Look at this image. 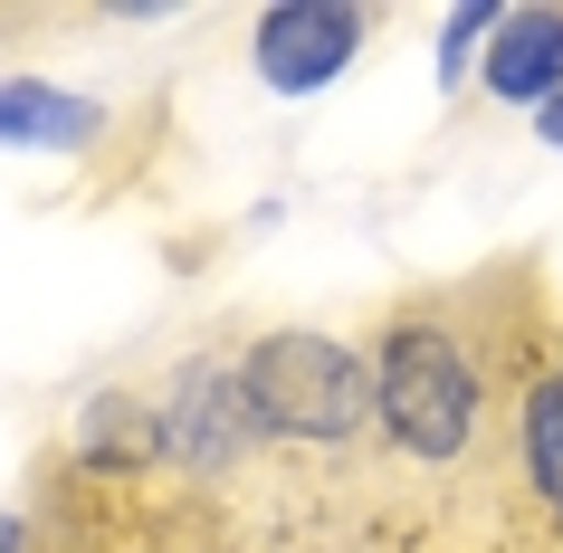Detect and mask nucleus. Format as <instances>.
Listing matches in <instances>:
<instances>
[{
    "instance_id": "f257e3e1",
    "label": "nucleus",
    "mask_w": 563,
    "mask_h": 553,
    "mask_svg": "<svg viewBox=\"0 0 563 553\" xmlns=\"http://www.w3.org/2000/svg\"><path fill=\"white\" fill-rule=\"evenodd\" d=\"M563 306L544 296V258H487L440 287H401L373 324V449L391 477L430 487V506L497 487L516 381L544 353Z\"/></svg>"
},
{
    "instance_id": "f03ea898",
    "label": "nucleus",
    "mask_w": 563,
    "mask_h": 553,
    "mask_svg": "<svg viewBox=\"0 0 563 553\" xmlns=\"http://www.w3.org/2000/svg\"><path fill=\"white\" fill-rule=\"evenodd\" d=\"M239 401H249L267 449H306V458L373 449V363H363V344H334L316 324L249 334L239 344Z\"/></svg>"
},
{
    "instance_id": "7ed1b4c3",
    "label": "nucleus",
    "mask_w": 563,
    "mask_h": 553,
    "mask_svg": "<svg viewBox=\"0 0 563 553\" xmlns=\"http://www.w3.org/2000/svg\"><path fill=\"white\" fill-rule=\"evenodd\" d=\"M487 506H497L506 553H563V324L544 334V353L516 381Z\"/></svg>"
},
{
    "instance_id": "20e7f679",
    "label": "nucleus",
    "mask_w": 563,
    "mask_h": 553,
    "mask_svg": "<svg viewBox=\"0 0 563 553\" xmlns=\"http://www.w3.org/2000/svg\"><path fill=\"white\" fill-rule=\"evenodd\" d=\"M373 30H383V10L277 0V10L249 20V67H258V87H277V96H316V87H334V77L373 48Z\"/></svg>"
},
{
    "instance_id": "39448f33",
    "label": "nucleus",
    "mask_w": 563,
    "mask_h": 553,
    "mask_svg": "<svg viewBox=\"0 0 563 553\" xmlns=\"http://www.w3.org/2000/svg\"><path fill=\"white\" fill-rule=\"evenodd\" d=\"M106 124H115V106L87 87H58L38 67L0 77V153H87L106 144Z\"/></svg>"
},
{
    "instance_id": "423d86ee",
    "label": "nucleus",
    "mask_w": 563,
    "mask_h": 553,
    "mask_svg": "<svg viewBox=\"0 0 563 553\" xmlns=\"http://www.w3.org/2000/svg\"><path fill=\"white\" fill-rule=\"evenodd\" d=\"M477 87L497 96V106H554L563 96V10L554 0H516L487 38V58H477Z\"/></svg>"
},
{
    "instance_id": "0eeeda50",
    "label": "nucleus",
    "mask_w": 563,
    "mask_h": 553,
    "mask_svg": "<svg viewBox=\"0 0 563 553\" xmlns=\"http://www.w3.org/2000/svg\"><path fill=\"white\" fill-rule=\"evenodd\" d=\"M506 10H449L440 20V87H459V77H477V58H487V38H497Z\"/></svg>"
},
{
    "instance_id": "6e6552de",
    "label": "nucleus",
    "mask_w": 563,
    "mask_h": 553,
    "mask_svg": "<svg viewBox=\"0 0 563 553\" xmlns=\"http://www.w3.org/2000/svg\"><path fill=\"white\" fill-rule=\"evenodd\" d=\"M534 134H544V144L563 153V96H554V106H544V115H534Z\"/></svg>"
}]
</instances>
